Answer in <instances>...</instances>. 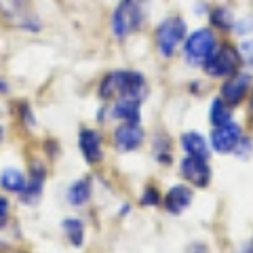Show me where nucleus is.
Here are the masks:
<instances>
[{
	"label": "nucleus",
	"mask_w": 253,
	"mask_h": 253,
	"mask_svg": "<svg viewBox=\"0 0 253 253\" xmlns=\"http://www.w3.org/2000/svg\"><path fill=\"white\" fill-rule=\"evenodd\" d=\"M148 95V84L144 74L135 70H116L104 76L99 84V97L101 99H137L141 101Z\"/></svg>",
	"instance_id": "obj_1"
},
{
	"label": "nucleus",
	"mask_w": 253,
	"mask_h": 253,
	"mask_svg": "<svg viewBox=\"0 0 253 253\" xmlns=\"http://www.w3.org/2000/svg\"><path fill=\"white\" fill-rule=\"evenodd\" d=\"M144 26V6L135 0H121L112 13L110 28L118 41H126Z\"/></svg>",
	"instance_id": "obj_2"
},
{
	"label": "nucleus",
	"mask_w": 253,
	"mask_h": 253,
	"mask_svg": "<svg viewBox=\"0 0 253 253\" xmlns=\"http://www.w3.org/2000/svg\"><path fill=\"white\" fill-rule=\"evenodd\" d=\"M186 36H188V26L181 17L171 15V17L163 19L154 32V42H156L158 53H161L163 57L171 59L173 55H175V51L184 44Z\"/></svg>",
	"instance_id": "obj_3"
},
{
	"label": "nucleus",
	"mask_w": 253,
	"mask_h": 253,
	"mask_svg": "<svg viewBox=\"0 0 253 253\" xmlns=\"http://www.w3.org/2000/svg\"><path fill=\"white\" fill-rule=\"evenodd\" d=\"M217 36L213 28H199L192 34L186 36L184 41V57L190 66H199L203 68L209 61V57L217 49Z\"/></svg>",
	"instance_id": "obj_4"
},
{
	"label": "nucleus",
	"mask_w": 253,
	"mask_h": 253,
	"mask_svg": "<svg viewBox=\"0 0 253 253\" xmlns=\"http://www.w3.org/2000/svg\"><path fill=\"white\" fill-rule=\"evenodd\" d=\"M241 63L243 59H241L239 49L230 44H224V46H217L215 53L209 57V61L203 66V70L211 78H228L239 72Z\"/></svg>",
	"instance_id": "obj_5"
},
{
	"label": "nucleus",
	"mask_w": 253,
	"mask_h": 253,
	"mask_svg": "<svg viewBox=\"0 0 253 253\" xmlns=\"http://www.w3.org/2000/svg\"><path fill=\"white\" fill-rule=\"evenodd\" d=\"M251 84H253V76L249 72H241L239 70L236 74L228 76L224 84H221V99H224L228 106H239L249 95Z\"/></svg>",
	"instance_id": "obj_6"
},
{
	"label": "nucleus",
	"mask_w": 253,
	"mask_h": 253,
	"mask_svg": "<svg viewBox=\"0 0 253 253\" xmlns=\"http://www.w3.org/2000/svg\"><path fill=\"white\" fill-rule=\"evenodd\" d=\"M0 15L11 23H19L23 30L38 32L42 28V23L34 15H28L26 0H0Z\"/></svg>",
	"instance_id": "obj_7"
},
{
	"label": "nucleus",
	"mask_w": 253,
	"mask_h": 253,
	"mask_svg": "<svg viewBox=\"0 0 253 253\" xmlns=\"http://www.w3.org/2000/svg\"><path fill=\"white\" fill-rule=\"evenodd\" d=\"M243 137V129L241 125L236 123H226V125H219V126H213L211 131V148L219 154H230L236 150L239 141Z\"/></svg>",
	"instance_id": "obj_8"
},
{
	"label": "nucleus",
	"mask_w": 253,
	"mask_h": 253,
	"mask_svg": "<svg viewBox=\"0 0 253 253\" xmlns=\"http://www.w3.org/2000/svg\"><path fill=\"white\" fill-rule=\"evenodd\" d=\"M179 171H181V177L196 188H207L211 184V167H209L207 161H201V158H194V156H186L179 165Z\"/></svg>",
	"instance_id": "obj_9"
},
{
	"label": "nucleus",
	"mask_w": 253,
	"mask_h": 253,
	"mask_svg": "<svg viewBox=\"0 0 253 253\" xmlns=\"http://www.w3.org/2000/svg\"><path fill=\"white\" fill-rule=\"evenodd\" d=\"M144 139L146 133L139 126V123H123L114 131V148L118 152H133L144 144Z\"/></svg>",
	"instance_id": "obj_10"
},
{
	"label": "nucleus",
	"mask_w": 253,
	"mask_h": 253,
	"mask_svg": "<svg viewBox=\"0 0 253 253\" xmlns=\"http://www.w3.org/2000/svg\"><path fill=\"white\" fill-rule=\"evenodd\" d=\"M78 144H81V152L86 163L89 165L101 163V158H104V137H101L97 129H83Z\"/></svg>",
	"instance_id": "obj_11"
},
{
	"label": "nucleus",
	"mask_w": 253,
	"mask_h": 253,
	"mask_svg": "<svg viewBox=\"0 0 253 253\" xmlns=\"http://www.w3.org/2000/svg\"><path fill=\"white\" fill-rule=\"evenodd\" d=\"M192 199H194V194H192V190H190L188 186H173L167 194H165V209H167L171 215H179V213H184V209H188L190 205H192Z\"/></svg>",
	"instance_id": "obj_12"
},
{
	"label": "nucleus",
	"mask_w": 253,
	"mask_h": 253,
	"mask_svg": "<svg viewBox=\"0 0 253 253\" xmlns=\"http://www.w3.org/2000/svg\"><path fill=\"white\" fill-rule=\"evenodd\" d=\"M181 148H184V152L188 156H194V158H201V161H209L211 158V148L207 144V139H205L201 133L196 131H188L181 135Z\"/></svg>",
	"instance_id": "obj_13"
},
{
	"label": "nucleus",
	"mask_w": 253,
	"mask_h": 253,
	"mask_svg": "<svg viewBox=\"0 0 253 253\" xmlns=\"http://www.w3.org/2000/svg\"><path fill=\"white\" fill-rule=\"evenodd\" d=\"M42 188H44V167L42 165H34L32 167V175L26 181V188L21 190V201L28 203V205H34L42 194Z\"/></svg>",
	"instance_id": "obj_14"
},
{
	"label": "nucleus",
	"mask_w": 253,
	"mask_h": 253,
	"mask_svg": "<svg viewBox=\"0 0 253 253\" xmlns=\"http://www.w3.org/2000/svg\"><path fill=\"white\" fill-rule=\"evenodd\" d=\"M139 104L141 101H137V99H126V97L116 99L112 106V116L123 123H139V116H141Z\"/></svg>",
	"instance_id": "obj_15"
},
{
	"label": "nucleus",
	"mask_w": 253,
	"mask_h": 253,
	"mask_svg": "<svg viewBox=\"0 0 253 253\" xmlns=\"http://www.w3.org/2000/svg\"><path fill=\"white\" fill-rule=\"evenodd\" d=\"M89 199H91V179L89 177H83L70 186L68 201L72 207H83V205L89 203Z\"/></svg>",
	"instance_id": "obj_16"
},
{
	"label": "nucleus",
	"mask_w": 253,
	"mask_h": 253,
	"mask_svg": "<svg viewBox=\"0 0 253 253\" xmlns=\"http://www.w3.org/2000/svg\"><path fill=\"white\" fill-rule=\"evenodd\" d=\"M209 21H211V28L221 30V32H230L234 28V13L232 9L228 6H213L209 11Z\"/></svg>",
	"instance_id": "obj_17"
},
{
	"label": "nucleus",
	"mask_w": 253,
	"mask_h": 253,
	"mask_svg": "<svg viewBox=\"0 0 253 253\" xmlns=\"http://www.w3.org/2000/svg\"><path fill=\"white\" fill-rule=\"evenodd\" d=\"M230 118H232V110H230V106H228L224 99L215 97L211 101V106H209V121H211L213 126L230 123Z\"/></svg>",
	"instance_id": "obj_18"
},
{
	"label": "nucleus",
	"mask_w": 253,
	"mask_h": 253,
	"mask_svg": "<svg viewBox=\"0 0 253 253\" xmlns=\"http://www.w3.org/2000/svg\"><path fill=\"white\" fill-rule=\"evenodd\" d=\"M26 177H23V173L19 169H4L2 175H0V186H2L6 192H21L23 188H26Z\"/></svg>",
	"instance_id": "obj_19"
},
{
	"label": "nucleus",
	"mask_w": 253,
	"mask_h": 253,
	"mask_svg": "<svg viewBox=\"0 0 253 253\" xmlns=\"http://www.w3.org/2000/svg\"><path fill=\"white\" fill-rule=\"evenodd\" d=\"M61 226H63V232H66L70 243H72L74 247H83V243H84V224L83 221L70 217V219H63Z\"/></svg>",
	"instance_id": "obj_20"
},
{
	"label": "nucleus",
	"mask_w": 253,
	"mask_h": 253,
	"mask_svg": "<svg viewBox=\"0 0 253 253\" xmlns=\"http://www.w3.org/2000/svg\"><path fill=\"white\" fill-rule=\"evenodd\" d=\"M139 203L144 205V207H156V205H161V192H158L156 188H146Z\"/></svg>",
	"instance_id": "obj_21"
},
{
	"label": "nucleus",
	"mask_w": 253,
	"mask_h": 253,
	"mask_svg": "<svg viewBox=\"0 0 253 253\" xmlns=\"http://www.w3.org/2000/svg\"><path fill=\"white\" fill-rule=\"evenodd\" d=\"M239 53H241V59L245 63L253 66V38H245V41L241 42V46H239Z\"/></svg>",
	"instance_id": "obj_22"
},
{
	"label": "nucleus",
	"mask_w": 253,
	"mask_h": 253,
	"mask_svg": "<svg viewBox=\"0 0 253 253\" xmlns=\"http://www.w3.org/2000/svg\"><path fill=\"white\" fill-rule=\"evenodd\" d=\"M234 154L239 156L241 161H247L249 154H251V139L243 135L241 141H239V146H236V150H234Z\"/></svg>",
	"instance_id": "obj_23"
},
{
	"label": "nucleus",
	"mask_w": 253,
	"mask_h": 253,
	"mask_svg": "<svg viewBox=\"0 0 253 253\" xmlns=\"http://www.w3.org/2000/svg\"><path fill=\"white\" fill-rule=\"evenodd\" d=\"M239 36H247L249 32H253V19H243V21H234V28H232Z\"/></svg>",
	"instance_id": "obj_24"
},
{
	"label": "nucleus",
	"mask_w": 253,
	"mask_h": 253,
	"mask_svg": "<svg viewBox=\"0 0 253 253\" xmlns=\"http://www.w3.org/2000/svg\"><path fill=\"white\" fill-rule=\"evenodd\" d=\"M9 209H11V205L6 199H0V219H4L6 215H9Z\"/></svg>",
	"instance_id": "obj_25"
},
{
	"label": "nucleus",
	"mask_w": 253,
	"mask_h": 253,
	"mask_svg": "<svg viewBox=\"0 0 253 253\" xmlns=\"http://www.w3.org/2000/svg\"><path fill=\"white\" fill-rule=\"evenodd\" d=\"M6 91H9V83H4L2 78H0V95H4Z\"/></svg>",
	"instance_id": "obj_26"
},
{
	"label": "nucleus",
	"mask_w": 253,
	"mask_h": 253,
	"mask_svg": "<svg viewBox=\"0 0 253 253\" xmlns=\"http://www.w3.org/2000/svg\"><path fill=\"white\" fill-rule=\"evenodd\" d=\"M243 253H253V245H251V247H245V251Z\"/></svg>",
	"instance_id": "obj_27"
},
{
	"label": "nucleus",
	"mask_w": 253,
	"mask_h": 253,
	"mask_svg": "<svg viewBox=\"0 0 253 253\" xmlns=\"http://www.w3.org/2000/svg\"><path fill=\"white\" fill-rule=\"evenodd\" d=\"M251 114H253V93H251Z\"/></svg>",
	"instance_id": "obj_28"
},
{
	"label": "nucleus",
	"mask_w": 253,
	"mask_h": 253,
	"mask_svg": "<svg viewBox=\"0 0 253 253\" xmlns=\"http://www.w3.org/2000/svg\"><path fill=\"white\" fill-rule=\"evenodd\" d=\"M0 141H2V126H0Z\"/></svg>",
	"instance_id": "obj_29"
},
{
	"label": "nucleus",
	"mask_w": 253,
	"mask_h": 253,
	"mask_svg": "<svg viewBox=\"0 0 253 253\" xmlns=\"http://www.w3.org/2000/svg\"><path fill=\"white\" fill-rule=\"evenodd\" d=\"M135 2H139V4H141V2H144V0H135Z\"/></svg>",
	"instance_id": "obj_30"
}]
</instances>
